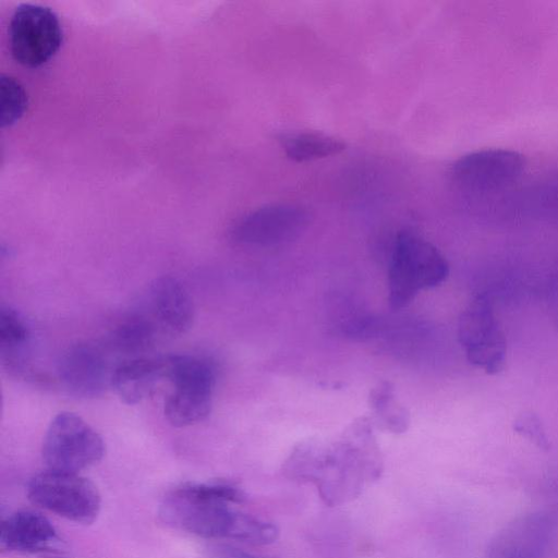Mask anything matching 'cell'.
Returning a JSON list of instances; mask_svg holds the SVG:
<instances>
[{"label": "cell", "instance_id": "cell-1", "mask_svg": "<svg viewBox=\"0 0 558 558\" xmlns=\"http://www.w3.org/2000/svg\"><path fill=\"white\" fill-rule=\"evenodd\" d=\"M286 469L293 476L315 482L326 504L355 497L364 483L376 480L381 471L372 421L357 418L330 446L301 444L291 453Z\"/></svg>", "mask_w": 558, "mask_h": 558}, {"label": "cell", "instance_id": "cell-2", "mask_svg": "<svg viewBox=\"0 0 558 558\" xmlns=\"http://www.w3.org/2000/svg\"><path fill=\"white\" fill-rule=\"evenodd\" d=\"M229 505L202 500L177 487L161 502L159 517L172 527L207 538H232L256 545L277 539L279 530L275 524L233 510Z\"/></svg>", "mask_w": 558, "mask_h": 558}, {"label": "cell", "instance_id": "cell-3", "mask_svg": "<svg viewBox=\"0 0 558 558\" xmlns=\"http://www.w3.org/2000/svg\"><path fill=\"white\" fill-rule=\"evenodd\" d=\"M448 274L449 265L435 245L412 232L399 233L388 269L390 306H407L420 291L444 282Z\"/></svg>", "mask_w": 558, "mask_h": 558}, {"label": "cell", "instance_id": "cell-4", "mask_svg": "<svg viewBox=\"0 0 558 558\" xmlns=\"http://www.w3.org/2000/svg\"><path fill=\"white\" fill-rule=\"evenodd\" d=\"M29 500L68 520L89 524L101 507L97 487L78 473L50 470L35 475L28 483Z\"/></svg>", "mask_w": 558, "mask_h": 558}, {"label": "cell", "instance_id": "cell-5", "mask_svg": "<svg viewBox=\"0 0 558 558\" xmlns=\"http://www.w3.org/2000/svg\"><path fill=\"white\" fill-rule=\"evenodd\" d=\"M41 452L48 469L78 473L101 460L105 444L81 416L60 412L46 432Z\"/></svg>", "mask_w": 558, "mask_h": 558}, {"label": "cell", "instance_id": "cell-6", "mask_svg": "<svg viewBox=\"0 0 558 558\" xmlns=\"http://www.w3.org/2000/svg\"><path fill=\"white\" fill-rule=\"evenodd\" d=\"M458 338L471 364L490 375L504 369L507 340L488 295H477L462 312Z\"/></svg>", "mask_w": 558, "mask_h": 558}, {"label": "cell", "instance_id": "cell-7", "mask_svg": "<svg viewBox=\"0 0 558 558\" xmlns=\"http://www.w3.org/2000/svg\"><path fill=\"white\" fill-rule=\"evenodd\" d=\"M10 50L16 62L28 68L46 63L62 43L60 22L47 7L19 5L9 25Z\"/></svg>", "mask_w": 558, "mask_h": 558}, {"label": "cell", "instance_id": "cell-8", "mask_svg": "<svg viewBox=\"0 0 558 558\" xmlns=\"http://www.w3.org/2000/svg\"><path fill=\"white\" fill-rule=\"evenodd\" d=\"M308 210L295 203H272L242 217L231 238L242 245L271 247L298 239L310 226Z\"/></svg>", "mask_w": 558, "mask_h": 558}, {"label": "cell", "instance_id": "cell-9", "mask_svg": "<svg viewBox=\"0 0 558 558\" xmlns=\"http://www.w3.org/2000/svg\"><path fill=\"white\" fill-rule=\"evenodd\" d=\"M525 169V158L517 150L485 148L457 159L449 171L451 182L468 192L498 190L517 181Z\"/></svg>", "mask_w": 558, "mask_h": 558}, {"label": "cell", "instance_id": "cell-10", "mask_svg": "<svg viewBox=\"0 0 558 558\" xmlns=\"http://www.w3.org/2000/svg\"><path fill=\"white\" fill-rule=\"evenodd\" d=\"M555 535V522L544 511L520 514L489 539L485 558H546Z\"/></svg>", "mask_w": 558, "mask_h": 558}, {"label": "cell", "instance_id": "cell-11", "mask_svg": "<svg viewBox=\"0 0 558 558\" xmlns=\"http://www.w3.org/2000/svg\"><path fill=\"white\" fill-rule=\"evenodd\" d=\"M58 373L60 380L73 395L94 398L111 387L113 369L105 351L96 344L77 343L62 354Z\"/></svg>", "mask_w": 558, "mask_h": 558}, {"label": "cell", "instance_id": "cell-12", "mask_svg": "<svg viewBox=\"0 0 558 558\" xmlns=\"http://www.w3.org/2000/svg\"><path fill=\"white\" fill-rule=\"evenodd\" d=\"M59 541L50 521L32 510L15 511L1 523L2 551L43 553L52 549Z\"/></svg>", "mask_w": 558, "mask_h": 558}, {"label": "cell", "instance_id": "cell-13", "mask_svg": "<svg viewBox=\"0 0 558 558\" xmlns=\"http://www.w3.org/2000/svg\"><path fill=\"white\" fill-rule=\"evenodd\" d=\"M148 298L154 317L167 331L182 335L192 327L193 300L178 279L171 276L155 279L150 284Z\"/></svg>", "mask_w": 558, "mask_h": 558}, {"label": "cell", "instance_id": "cell-14", "mask_svg": "<svg viewBox=\"0 0 558 558\" xmlns=\"http://www.w3.org/2000/svg\"><path fill=\"white\" fill-rule=\"evenodd\" d=\"M163 377V362L135 357L113 368L111 388L128 404H136L149 397Z\"/></svg>", "mask_w": 558, "mask_h": 558}, {"label": "cell", "instance_id": "cell-15", "mask_svg": "<svg viewBox=\"0 0 558 558\" xmlns=\"http://www.w3.org/2000/svg\"><path fill=\"white\" fill-rule=\"evenodd\" d=\"M213 389L178 386L165 402V415L177 427L196 424L210 412Z\"/></svg>", "mask_w": 558, "mask_h": 558}, {"label": "cell", "instance_id": "cell-16", "mask_svg": "<svg viewBox=\"0 0 558 558\" xmlns=\"http://www.w3.org/2000/svg\"><path fill=\"white\" fill-rule=\"evenodd\" d=\"M280 143L286 156L296 162L336 156L345 149V143L319 131H299L284 134Z\"/></svg>", "mask_w": 558, "mask_h": 558}, {"label": "cell", "instance_id": "cell-17", "mask_svg": "<svg viewBox=\"0 0 558 558\" xmlns=\"http://www.w3.org/2000/svg\"><path fill=\"white\" fill-rule=\"evenodd\" d=\"M368 404L374 414L371 421L379 428L393 434H402L408 429L410 414L396 399L390 381L383 380L369 391Z\"/></svg>", "mask_w": 558, "mask_h": 558}, {"label": "cell", "instance_id": "cell-18", "mask_svg": "<svg viewBox=\"0 0 558 558\" xmlns=\"http://www.w3.org/2000/svg\"><path fill=\"white\" fill-rule=\"evenodd\" d=\"M29 336V329L24 319L14 310L2 307L0 311V350L2 362L10 371L21 372Z\"/></svg>", "mask_w": 558, "mask_h": 558}, {"label": "cell", "instance_id": "cell-19", "mask_svg": "<svg viewBox=\"0 0 558 558\" xmlns=\"http://www.w3.org/2000/svg\"><path fill=\"white\" fill-rule=\"evenodd\" d=\"M156 328L144 317H132L121 323L112 331L109 344L121 354L135 357L148 351L155 342Z\"/></svg>", "mask_w": 558, "mask_h": 558}, {"label": "cell", "instance_id": "cell-20", "mask_svg": "<svg viewBox=\"0 0 558 558\" xmlns=\"http://www.w3.org/2000/svg\"><path fill=\"white\" fill-rule=\"evenodd\" d=\"M27 97L23 86L9 75L0 78V123L9 126L15 123L24 113Z\"/></svg>", "mask_w": 558, "mask_h": 558}, {"label": "cell", "instance_id": "cell-21", "mask_svg": "<svg viewBox=\"0 0 558 558\" xmlns=\"http://www.w3.org/2000/svg\"><path fill=\"white\" fill-rule=\"evenodd\" d=\"M517 434L533 442L537 448L548 451L550 441L541 418L531 412L520 414L513 422Z\"/></svg>", "mask_w": 558, "mask_h": 558}, {"label": "cell", "instance_id": "cell-22", "mask_svg": "<svg viewBox=\"0 0 558 558\" xmlns=\"http://www.w3.org/2000/svg\"><path fill=\"white\" fill-rule=\"evenodd\" d=\"M206 553L208 558H264L226 544L209 545Z\"/></svg>", "mask_w": 558, "mask_h": 558}]
</instances>
